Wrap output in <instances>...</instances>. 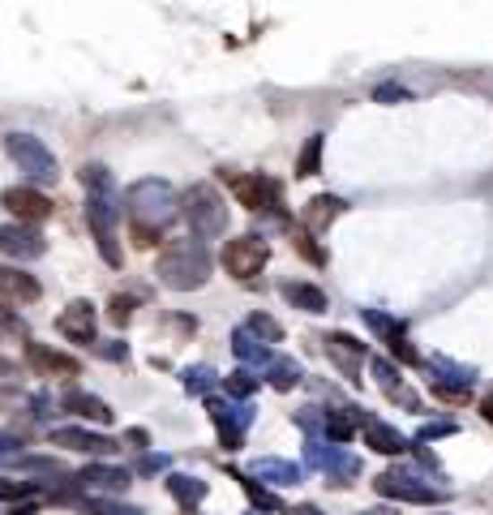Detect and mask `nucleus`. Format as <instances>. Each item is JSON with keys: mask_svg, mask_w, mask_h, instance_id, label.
Masks as SVG:
<instances>
[{"mask_svg": "<svg viewBox=\"0 0 493 515\" xmlns=\"http://www.w3.org/2000/svg\"><path fill=\"white\" fill-rule=\"evenodd\" d=\"M138 468H142V473H159V468H163V456H151V459H142Z\"/></svg>", "mask_w": 493, "mask_h": 515, "instance_id": "nucleus-42", "label": "nucleus"}, {"mask_svg": "<svg viewBox=\"0 0 493 515\" xmlns=\"http://www.w3.org/2000/svg\"><path fill=\"white\" fill-rule=\"evenodd\" d=\"M13 515H30V507H18V511H13Z\"/></svg>", "mask_w": 493, "mask_h": 515, "instance_id": "nucleus-47", "label": "nucleus"}, {"mask_svg": "<svg viewBox=\"0 0 493 515\" xmlns=\"http://www.w3.org/2000/svg\"><path fill=\"white\" fill-rule=\"evenodd\" d=\"M254 387H257V378L249 374V370H240V374L228 378V391H232V396H254Z\"/></svg>", "mask_w": 493, "mask_h": 515, "instance_id": "nucleus-35", "label": "nucleus"}, {"mask_svg": "<svg viewBox=\"0 0 493 515\" xmlns=\"http://www.w3.org/2000/svg\"><path fill=\"white\" fill-rule=\"evenodd\" d=\"M317 163H322V138H309L305 142V151H300V159H296V177H314Z\"/></svg>", "mask_w": 493, "mask_h": 515, "instance_id": "nucleus-28", "label": "nucleus"}, {"mask_svg": "<svg viewBox=\"0 0 493 515\" xmlns=\"http://www.w3.org/2000/svg\"><path fill=\"white\" fill-rule=\"evenodd\" d=\"M95 515H134V511H117V507H95Z\"/></svg>", "mask_w": 493, "mask_h": 515, "instance_id": "nucleus-46", "label": "nucleus"}, {"mask_svg": "<svg viewBox=\"0 0 493 515\" xmlns=\"http://www.w3.org/2000/svg\"><path fill=\"white\" fill-rule=\"evenodd\" d=\"M65 408L86 416V421H95V425H112V404H103V399L91 396V391H69V396H65Z\"/></svg>", "mask_w": 493, "mask_h": 515, "instance_id": "nucleus-18", "label": "nucleus"}, {"mask_svg": "<svg viewBox=\"0 0 493 515\" xmlns=\"http://www.w3.org/2000/svg\"><path fill=\"white\" fill-rule=\"evenodd\" d=\"M52 447H65V451H82V456H112L117 442L103 434H91V430H52L48 434Z\"/></svg>", "mask_w": 493, "mask_h": 515, "instance_id": "nucleus-12", "label": "nucleus"}, {"mask_svg": "<svg viewBox=\"0 0 493 515\" xmlns=\"http://www.w3.org/2000/svg\"><path fill=\"white\" fill-rule=\"evenodd\" d=\"M326 353H331V361L343 370L348 382H360V361H365V344H360V339L335 331V336H326Z\"/></svg>", "mask_w": 493, "mask_h": 515, "instance_id": "nucleus-14", "label": "nucleus"}, {"mask_svg": "<svg viewBox=\"0 0 493 515\" xmlns=\"http://www.w3.org/2000/svg\"><path fill=\"white\" fill-rule=\"evenodd\" d=\"M365 314V322L374 327L377 336L386 339V344H394V339H403V322L399 318H391V314H377V310H360Z\"/></svg>", "mask_w": 493, "mask_h": 515, "instance_id": "nucleus-27", "label": "nucleus"}, {"mask_svg": "<svg viewBox=\"0 0 493 515\" xmlns=\"http://www.w3.org/2000/svg\"><path fill=\"white\" fill-rule=\"evenodd\" d=\"M283 297L292 301L296 310H305V314H322V310H326V292L314 288V284H300V279L283 284Z\"/></svg>", "mask_w": 493, "mask_h": 515, "instance_id": "nucleus-21", "label": "nucleus"}, {"mask_svg": "<svg viewBox=\"0 0 493 515\" xmlns=\"http://www.w3.org/2000/svg\"><path fill=\"white\" fill-rule=\"evenodd\" d=\"M365 515H391V511H365Z\"/></svg>", "mask_w": 493, "mask_h": 515, "instance_id": "nucleus-48", "label": "nucleus"}, {"mask_svg": "<svg viewBox=\"0 0 493 515\" xmlns=\"http://www.w3.org/2000/svg\"><path fill=\"white\" fill-rule=\"evenodd\" d=\"M249 476H254V481H271V485H296V481H300V468H296L292 459H254Z\"/></svg>", "mask_w": 493, "mask_h": 515, "instance_id": "nucleus-20", "label": "nucleus"}, {"mask_svg": "<svg viewBox=\"0 0 493 515\" xmlns=\"http://www.w3.org/2000/svg\"><path fill=\"white\" fill-rule=\"evenodd\" d=\"M22 331V318L13 310H4V301H0V336H18Z\"/></svg>", "mask_w": 493, "mask_h": 515, "instance_id": "nucleus-37", "label": "nucleus"}, {"mask_svg": "<svg viewBox=\"0 0 493 515\" xmlns=\"http://www.w3.org/2000/svg\"><path fill=\"white\" fill-rule=\"evenodd\" d=\"M4 146H9V155L18 159L30 177H43V180H56L60 177L56 159H52V151H48L39 138H30V134H13V138H4Z\"/></svg>", "mask_w": 493, "mask_h": 515, "instance_id": "nucleus-7", "label": "nucleus"}, {"mask_svg": "<svg viewBox=\"0 0 493 515\" xmlns=\"http://www.w3.org/2000/svg\"><path fill=\"white\" fill-rule=\"evenodd\" d=\"M322 473L331 476L335 485H348L356 473H360V459L348 456V451H339V447H326V459H322Z\"/></svg>", "mask_w": 493, "mask_h": 515, "instance_id": "nucleus-22", "label": "nucleus"}, {"mask_svg": "<svg viewBox=\"0 0 493 515\" xmlns=\"http://www.w3.org/2000/svg\"><path fill=\"white\" fill-rule=\"evenodd\" d=\"M39 279L26 275L22 266H0V301H13V305H30L39 301Z\"/></svg>", "mask_w": 493, "mask_h": 515, "instance_id": "nucleus-15", "label": "nucleus"}, {"mask_svg": "<svg viewBox=\"0 0 493 515\" xmlns=\"http://www.w3.org/2000/svg\"><path fill=\"white\" fill-rule=\"evenodd\" d=\"M159 275L168 288H180V292H189V288H202L206 275H211V258L202 249V240L189 237V240H172L163 254H159Z\"/></svg>", "mask_w": 493, "mask_h": 515, "instance_id": "nucleus-1", "label": "nucleus"}, {"mask_svg": "<svg viewBox=\"0 0 493 515\" xmlns=\"http://www.w3.org/2000/svg\"><path fill=\"white\" fill-rule=\"evenodd\" d=\"M446 434H454V421H434V425H420V442H434V438H446Z\"/></svg>", "mask_w": 493, "mask_h": 515, "instance_id": "nucleus-36", "label": "nucleus"}, {"mask_svg": "<svg viewBox=\"0 0 493 515\" xmlns=\"http://www.w3.org/2000/svg\"><path fill=\"white\" fill-rule=\"evenodd\" d=\"M78 481L86 490H103V494H125V490H129V473H125V468H108V464L82 468Z\"/></svg>", "mask_w": 493, "mask_h": 515, "instance_id": "nucleus-16", "label": "nucleus"}, {"mask_svg": "<svg viewBox=\"0 0 493 515\" xmlns=\"http://www.w3.org/2000/svg\"><path fill=\"white\" fill-rule=\"evenodd\" d=\"M292 245H296V249H300L305 258H309V262H317V266L326 262V254H322V249L314 245V237H309V232H292Z\"/></svg>", "mask_w": 493, "mask_h": 515, "instance_id": "nucleus-33", "label": "nucleus"}, {"mask_svg": "<svg viewBox=\"0 0 493 515\" xmlns=\"http://www.w3.org/2000/svg\"><path fill=\"white\" fill-rule=\"evenodd\" d=\"M13 447H18V438H9V434H0V456H9V451H13Z\"/></svg>", "mask_w": 493, "mask_h": 515, "instance_id": "nucleus-44", "label": "nucleus"}, {"mask_svg": "<svg viewBox=\"0 0 493 515\" xmlns=\"http://www.w3.org/2000/svg\"><path fill=\"white\" fill-rule=\"evenodd\" d=\"M9 374H13V361H9V357H0V378H9Z\"/></svg>", "mask_w": 493, "mask_h": 515, "instance_id": "nucleus-45", "label": "nucleus"}, {"mask_svg": "<svg viewBox=\"0 0 493 515\" xmlns=\"http://www.w3.org/2000/svg\"><path fill=\"white\" fill-rule=\"evenodd\" d=\"M26 365L30 370H39V378H74L82 374V365L74 357H65L56 348H48V344H26Z\"/></svg>", "mask_w": 493, "mask_h": 515, "instance_id": "nucleus-11", "label": "nucleus"}, {"mask_svg": "<svg viewBox=\"0 0 493 515\" xmlns=\"http://www.w3.org/2000/svg\"><path fill=\"white\" fill-rule=\"evenodd\" d=\"M56 331L69 339V344H95V336H99L95 305H91V301H74V305L56 318Z\"/></svg>", "mask_w": 493, "mask_h": 515, "instance_id": "nucleus-10", "label": "nucleus"}, {"mask_svg": "<svg viewBox=\"0 0 493 515\" xmlns=\"http://www.w3.org/2000/svg\"><path fill=\"white\" fill-rule=\"evenodd\" d=\"M228 180H232V194H237V202L245 211H275L279 198H283L279 180L262 177V172H245V177L228 172Z\"/></svg>", "mask_w": 493, "mask_h": 515, "instance_id": "nucleus-6", "label": "nucleus"}, {"mask_svg": "<svg viewBox=\"0 0 493 515\" xmlns=\"http://www.w3.org/2000/svg\"><path fill=\"white\" fill-rule=\"evenodd\" d=\"M374 490L382 498H394V502H420V507H434V502L446 498L434 485V476L416 473V468H391V473H382L374 481Z\"/></svg>", "mask_w": 493, "mask_h": 515, "instance_id": "nucleus-3", "label": "nucleus"}, {"mask_svg": "<svg viewBox=\"0 0 493 515\" xmlns=\"http://www.w3.org/2000/svg\"><path fill=\"white\" fill-rule=\"evenodd\" d=\"M206 378H215L211 370H194L189 374V391H206Z\"/></svg>", "mask_w": 493, "mask_h": 515, "instance_id": "nucleus-39", "label": "nucleus"}, {"mask_svg": "<svg viewBox=\"0 0 493 515\" xmlns=\"http://www.w3.org/2000/svg\"><path fill=\"white\" fill-rule=\"evenodd\" d=\"M129 202H134V219H138V223H151L159 232H163L168 219L177 215V198H172V189H168L163 180H142L138 189L129 194Z\"/></svg>", "mask_w": 493, "mask_h": 515, "instance_id": "nucleus-4", "label": "nucleus"}, {"mask_svg": "<svg viewBox=\"0 0 493 515\" xmlns=\"http://www.w3.org/2000/svg\"><path fill=\"white\" fill-rule=\"evenodd\" d=\"M0 249L13 258H39L43 254V240L22 223V228H0Z\"/></svg>", "mask_w": 493, "mask_h": 515, "instance_id": "nucleus-19", "label": "nucleus"}, {"mask_svg": "<svg viewBox=\"0 0 493 515\" xmlns=\"http://www.w3.org/2000/svg\"><path fill=\"white\" fill-rule=\"evenodd\" d=\"M168 494L177 498L180 507H197V502L206 498V481H197V476L177 473V476H168Z\"/></svg>", "mask_w": 493, "mask_h": 515, "instance_id": "nucleus-23", "label": "nucleus"}, {"mask_svg": "<svg viewBox=\"0 0 493 515\" xmlns=\"http://www.w3.org/2000/svg\"><path fill=\"white\" fill-rule=\"evenodd\" d=\"M249 336H262L266 344H279V339H283V327H279L275 318L254 314V318H249Z\"/></svg>", "mask_w": 493, "mask_h": 515, "instance_id": "nucleus-29", "label": "nucleus"}, {"mask_svg": "<svg viewBox=\"0 0 493 515\" xmlns=\"http://www.w3.org/2000/svg\"><path fill=\"white\" fill-rule=\"evenodd\" d=\"M240 485H245V494L254 498V507H262V511H279V498L271 494V490H262L254 476H240Z\"/></svg>", "mask_w": 493, "mask_h": 515, "instance_id": "nucleus-30", "label": "nucleus"}, {"mask_svg": "<svg viewBox=\"0 0 493 515\" xmlns=\"http://www.w3.org/2000/svg\"><path fill=\"white\" fill-rule=\"evenodd\" d=\"M434 396L446 399V404H463V399L472 396V387H451V382H434Z\"/></svg>", "mask_w": 493, "mask_h": 515, "instance_id": "nucleus-34", "label": "nucleus"}, {"mask_svg": "<svg viewBox=\"0 0 493 515\" xmlns=\"http://www.w3.org/2000/svg\"><path fill=\"white\" fill-rule=\"evenodd\" d=\"M429 370H434V382H451V387H472L476 382L472 365H454V361H446V357H434Z\"/></svg>", "mask_w": 493, "mask_h": 515, "instance_id": "nucleus-24", "label": "nucleus"}, {"mask_svg": "<svg viewBox=\"0 0 493 515\" xmlns=\"http://www.w3.org/2000/svg\"><path fill=\"white\" fill-rule=\"evenodd\" d=\"M343 211H348V202H343V198L322 194V198H314L309 206H305V228H309V232H322V228H331Z\"/></svg>", "mask_w": 493, "mask_h": 515, "instance_id": "nucleus-17", "label": "nucleus"}, {"mask_svg": "<svg viewBox=\"0 0 493 515\" xmlns=\"http://www.w3.org/2000/svg\"><path fill=\"white\" fill-rule=\"evenodd\" d=\"M0 206L18 219V223H43V219L52 215V202L43 198L39 189H30V185H13V189H4V194H0Z\"/></svg>", "mask_w": 493, "mask_h": 515, "instance_id": "nucleus-8", "label": "nucleus"}, {"mask_svg": "<svg viewBox=\"0 0 493 515\" xmlns=\"http://www.w3.org/2000/svg\"><path fill=\"white\" fill-rule=\"evenodd\" d=\"M283 515H326V511L314 507V502H300V507H292V511H283Z\"/></svg>", "mask_w": 493, "mask_h": 515, "instance_id": "nucleus-41", "label": "nucleus"}, {"mask_svg": "<svg viewBox=\"0 0 493 515\" xmlns=\"http://www.w3.org/2000/svg\"><path fill=\"white\" fill-rule=\"evenodd\" d=\"M271 262V245L262 237H237L223 245V271L232 279H254Z\"/></svg>", "mask_w": 493, "mask_h": 515, "instance_id": "nucleus-5", "label": "nucleus"}, {"mask_svg": "<svg viewBox=\"0 0 493 515\" xmlns=\"http://www.w3.org/2000/svg\"><path fill=\"white\" fill-rule=\"evenodd\" d=\"M360 430H365V442L374 447L377 456H403V451L412 447L408 438H403L399 430H394V425H386V421H377V416H365V413H360Z\"/></svg>", "mask_w": 493, "mask_h": 515, "instance_id": "nucleus-13", "label": "nucleus"}, {"mask_svg": "<svg viewBox=\"0 0 493 515\" xmlns=\"http://www.w3.org/2000/svg\"><path fill=\"white\" fill-rule=\"evenodd\" d=\"M180 215L189 219L194 237H215L228 228V206H223L215 185H189L180 198Z\"/></svg>", "mask_w": 493, "mask_h": 515, "instance_id": "nucleus-2", "label": "nucleus"}, {"mask_svg": "<svg viewBox=\"0 0 493 515\" xmlns=\"http://www.w3.org/2000/svg\"><path fill=\"white\" fill-rule=\"evenodd\" d=\"M377 100H408V91H403V86H382Z\"/></svg>", "mask_w": 493, "mask_h": 515, "instance_id": "nucleus-40", "label": "nucleus"}, {"mask_svg": "<svg viewBox=\"0 0 493 515\" xmlns=\"http://www.w3.org/2000/svg\"><path fill=\"white\" fill-rule=\"evenodd\" d=\"M232 348H237V357L240 361H249V365H266L271 361V353H266V344L262 339H254L245 327H240L237 336H232Z\"/></svg>", "mask_w": 493, "mask_h": 515, "instance_id": "nucleus-26", "label": "nucleus"}, {"mask_svg": "<svg viewBox=\"0 0 493 515\" xmlns=\"http://www.w3.org/2000/svg\"><path fill=\"white\" fill-rule=\"evenodd\" d=\"M480 416H485V421H489V425H493V396H485V399H480Z\"/></svg>", "mask_w": 493, "mask_h": 515, "instance_id": "nucleus-43", "label": "nucleus"}, {"mask_svg": "<svg viewBox=\"0 0 493 515\" xmlns=\"http://www.w3.org/2000/svg\"><path fill=\"white\" fill-rule=\"evenodd\" d=\"M134 305H138L134 297H117L112 305H108V310H112V318H117V322H129V314H134Z\"/></svg>", "mask_w": 493, "mask_h": 515, "instance_id": "nucleus-38", "label": "nucleus"}, {"mask_svg": "<svg viewBox=\"0 0 493 515\" xmlns=\"http://www.w3.org/2000/svg\"><path fill=\"white\" fill-rule=\"evenodd\" d=\"M374 378L382 382V391H386V396H391L394 387H403V382H399V370H394L391 361H382V357L374 361Z\"/></svg>", "mask_w": 493, "mask_h": 515, "instance_id": "nucleus-31", "label": "nucleus"}, {"mask_svg": "<svg viewBox=\"0 0 493 515\" xmlns=\"http://www.w3.org/2000/svg\"><path fill=\"white\" fill-rule=\"evenodd\" d=\"M129 237H134V245H138V249H155V245H159V228H151V223H138V219H134Z\"/></svg>", "mask_w": 493, "mask_h": 515, "instance_id": "nucleus-32", "label": "nucleus"}, {"mask_svg": "<svg viewBox=\"0 0 493 515\" xmlns=\"http://www.w3.org/2000/svg\"><path fill=\"white\" fill-rule=\"evenodd\" d=\"M206 408H211V421L219 425V438H223V447L228 451H237L245 430H249V421L254 413L249 408H237V404H223V399H206Z\"/></svg>", "mask_w": 493, "mask_h": 515, "instance_id": "nucleus-9", "label": "nucleus"}, {"mask_svg": "<svg viewBox=\"0 0 493 515\" xmlns=\"http://www.w3.org/2000/svg\"><path fill=\"white\" fill-rule=\"evenodd\" d=\"M266 382L275 387V391H292L296 382H300V365L296 361H288V357H271L266 361Z\"/></svg>", "mask_w": 493, "mask_h": 515, "instance_id": "nucleus-25", "label": "nucleus"}]
</instances>
